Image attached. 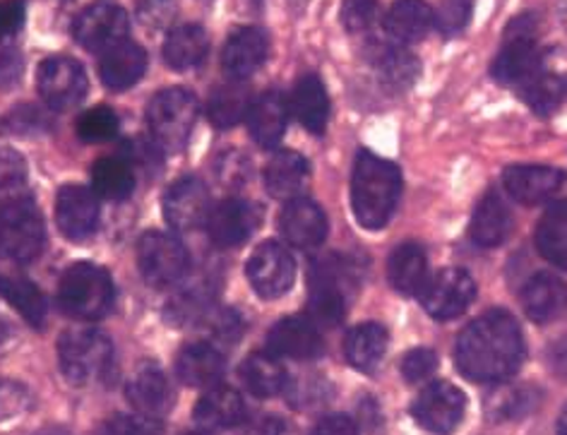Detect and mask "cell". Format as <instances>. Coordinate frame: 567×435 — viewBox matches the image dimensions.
I'll return each instance as SVG.
<instances>
[{
    "mask_svg": "<svg viewBox=\"0 0 567 435\" xmlns=\"http://www.w3.org/2000/svg\"><path fill=\"white\" fill-rule=\"evenodd\" d=\"M536 246L542 256L567 270V200L556 203L536 229Z\"/></svg>",
    "mask_w": 567,
    "mask_h": 435,
    "instance_id": "74e56055",
    "label": "cell"
},
{
    "mask_svg": "<svg viewBox=\"0 0 567 435\" xmlns=\"http://www.w3.org/2000/svg\"><path fill=\"white\" fill-rule=\"evenodd\" d=\"M0 297H3L16 311L30 322L32 328H41L47 320V301L32 282L27 279L0 277Z\"/></svg>",
    "mask_w": 567,
    "mask_h": 435,
    "instance_id": "f35d334b",
    "label": "cell"
},
{
    "mask_svg": "<svg viewBox=\"0 0 567 435\" xmlns=\"http://www.w3.org/2000/svg\"><path fill=\"white\" fill-rule=\"evenodd\" d=\"M207 51L209 39L200 24L174 27L164 41V61L174 70H188L200 65Z\"/></svg>",
    "mask_w": 567,
    "mask_h": 435,
    "instance_id": "836d02e7",
    "label": "cell"
},
{
    "mask_svg": "<svg viewBox=\"0 0 567 435\" xmlns=\"http://www.w3.org/2000/svg\"><path fill=\"white\" fill-rule=\"evenodd\" d=\"M466 410L464 392L450 383H433L416 397L411 414L425 431L447 435L460 426Z\"/></svg>",
    "mask_w": 567,
    "mask_h": 435,
    "instance_id": "5bb4252c",
    "label": "cell"
},
{
    "mask_svg": "<svg viewBox=\"0 0 567 435\" xmlns=\"http://www.w3.org/2000/svg\"><path fill=\"white\" fill-rule=\"evenodd\" d=\"M209 332L224 342H236L244 334V320L236 311H217L207 315Z\"/></svg>",
    "mask_w": 567,
    "mask_h": 435,
    "instance_id": "f907efd6",
    "label": "cell"
},
{
    "mask_svg": "<svg viewBox=\"0 0 567 435\" xmlns=\"http://www.w3.org/2000/svg\"><path fill=\"white\" fill-rule=\"evenodd\" d=\"M289 108L293 111V116L299 118V123L308 133L322 135L324 128H328V118H330V96H328V90H324L322 80L316 75H306L296 82Z\"/></svg>",
    "mask_w": 567,
    "mask_h": 435,
    "instance_id": "83f0119b",
    "label": "cell"
},
{
    "mask_svg": "<svg viewBox=\"0 0 567 435\" xmlns=\"http://www.w3.org/2000/svg\"><path fill=\"white\" fill-rule=\"evenodd\" d=\"M522 305L534 322L556 320L567 308V287L548 272L536 275L522 291Z\"/></svg>",
    "mask_w": 567,
    "mask_h": 435,
    "instance_id": "f546056e",
    "label": "cell"
},
{
    "mask_svg": "<svg viewBox=\"0 0 567 435\" xmlns=\"http://www.w3.org/2000/svg\"><path fill=\"white\" fill-rule=\"evenodd\" d=\"M147 70V53L135 41H121V44L111 46L102 53L99 61V75L102 82L113 92L131 90L137 84Z\"/></svg>",
    "mask_w": 567,
    "mask_h": 435,
    "instance_id": "cb8c5ba5",
    "label": "cell"
},
{
    "mask_svg": "<svg viewBox=\"0 0 567 435\" xmlns=\"http://www.w3.org/2000/svg\"><path fill=\"white\" fill-rule=\"evenodd\" d=\"M240 435H289V426L277 416H262L250 421Z\"/></svg>",
    "mask_w": 567,
    "mask_h": 435,
    "instance_id": "11a10c76",
    "label": "cell"
},
{
    "mask_svg": "<svg viewBox=\"0 0 567 435\" xmlns=\"http://www.w3.org/2000/svg\"><path fill=\"white\" fill-rule=\"evenodd\" d=\"M419 299L435 320H452L462 315L476 299V284L472 275L460 268H445L429 277Z\"/></svg>",
    "mask_w": 567,
    "mask_h": 435,
    "instance_id": "30bf717a",
    "label": "cell"
},
{
    "mask_svg": "<svg viewBox=\"0 0 567 435\" xmlns=\"http://www.w3.org/2000/svg\"><path fill=\"white\" fill-rule=\"evenodd\" d=\"M388 352V332L378 322H363V325L353 328L344 340V354L347 361L357 371L373 373Z\"/></svg>",
    "mask_w": 567,
    "mask_h": 435,
    "instance_id": "1f68e13d",
    "label": "cell"
},
{
    "mask_svg": "<svg viewBox=\"0 0 567 435\" xmlns=\"http://www.w3.org/2000/svg\"><path fill=\"white\" fill-rule=\"evenodd\" d=\"M269 354L277 359L310 361L322 354V336L313 320L306 318H284L267 334Z\"/></svg>",
    "mask_w": 567,
    "mask_h": 435,
    "instance_id": "ac0fdd59",
    "label": "cell"
},
{
    "mask_svg": "<svg viewBox=\"0 0 567 435\" xmlns=\"http://www.w3.org/2000/svg\"><path fill=\"white\" fill-rule=\"evenodd\" d=\"M402 193V174L392 162L373 152H359L351 176L353 217L363 229H382L390 221Z\"/></svg>",
    "mask_w": 567,
    "mask_h": 435,
    "instance_id": "7a4b0ae2",
    "label": "cell"
},
{
    "mask_svg": "<svg viewBox=\"0 0 567 435\" xmlns=\"http://www.w3.org/2000/svg\"><path fill=\"white\" fill-rule=\"evenodd\" d=\"M47 244V227L32 200H12L0 207V258L32 262Z\"/></svg>",
    "mask_w": 567,
    "mask_h": 435,
    "instance_id": "52a82bcc",
    "label": "cell"
},
{
    "mask_svg": "<svg viewBox=\"0 0 567 435\" xmlns=\"http://www.w3.org/2000/svg\"><path fill=\"white\" fill-rule=\"evenodd\" d=\"M24 24V0H0V37H18Z\"/></svg>",
    "mask_w": 567,
    "mask_h": 435,
    "instance_id": "f5cc1de1",
    "label": "cell"
},
{
    "mask_svg": "<svg viewBox=\"0 0 567 435\" xmlns=\"http://www.w3.org/2000/svg\"><path fill=\"white\" fill-rule=\"evenodd\" d=\"M252 102L255 100L250 96L246 84H240V82L221 84V87L217 92H212V96H209V106H207L209 121L215 128L229 131L240 121L248 118Z\"/></svg>",
    "mask_w": 567,
    "mask_h": 435,
    "instance_id": "8d00e7d4",
    "label": "cell"
},
{
    "mask_svg": "<svg viewBox=\"0 0 567 435\" xmlns=\"http://www.w3.org/2000/svg\"><path fill=\"white\" fill-rule=\"evenodd\" d=\"M240 381H244L250 395L260 400L277 397L279 392H284L289 385L287 371H284V366L275 354L248 356L244 361V366H240Z\"/></svg>",
    "mask_w": 567,
    "mask_h": 435,
    "instance_id": "e575fe53",
    "label": "cell"
},
{
    "mask_svg": "<svg viewBox=\"0 0 567 435\" xmlns=\"http://www.w3.org/2000/svg\"><path fill=\"white\" fill-rule=\"evenodd\" d=\"M269 41L258 27H238L229 34L221 51V68L231 82H244L258 73L267 61Z\"/></svg>",
    "mask_w": 567,
    "mask_h": 435,
    "instance_id": "e0dca14e",
    "label": "cell"
},
{
    "mask_svg": "<svg viewBox=\"0 0 567 435\" xmlns=\"http://www.w3.org/2000/svg\"><path fill=\"white\" fill-rule=\"evenodd\" d=\"M92 188L99 198L123 203L135 190L133 166L121 157H102L92 166Z\"/></svg>",
    "mask_w": 567,
    "mask_h": 435,
    "instance_id": "d590c367",
    "label": "cell"
},
{
    "mask_svg": "<svg viewBox=\"0 0 567 435\" xmlns=\"http://www.w3.org/2000/svg\"><path fill=\"white\" fill-rule=\"evenodd\" d=\"M308 313L316 325L334 328L347 315L349 268L339 256H324L308 272Z\"/></svg>",
    "mask_w": 567,
    "mask_h": 435,
    "instance_id": "8992f818",
    "label": "cell"
},
{
    "mask_svg": "<svg viewBox=\"0 0 567 435\" xmlns=\"http://www.w3.org/2000/svg\"><path fill=\"white\" fill-rule=\"evenodd\" d=\"M375 68L382 82L392 90H409L419 77V61L402 46H380Z\"/></svg>",
    "mask_w": 567,
    "mask_h": 435,
    "instance_id": "ab89813d",
    "label": "cell"
},
{
    "mask_svg": "<svg viewBox=\"0 0 567 435\" xmlns=\"http://www.w3.org/2000/svg\"><path fill=\"white\" fill-rule=\"evenodd\" d=\"M24 70L22 51L16 37H0V90H8L18 84Z\"/></svg>",
    "mask_w": 567,
    "mask_h": 435,
    "instance_id": "bcb514c9",
    "label": "cell"
},
{
    "mask_svg": "<svg viewBox=\"0 0 567 435\" xmlns=\"http://www.w3.org/2000/svg\"><path fill=\"white\" fill-rule=\"evenodd\" d=\"M193 418L207 431L234 428L246 421V402L240 392L226 385L209 387L205 395L197 400Z\"/></svg>",
    "mask_w": 567,
    "mask_h": 435,
    "instance_id": "d4e9b609",
    "label": "cell"
},
{
    "mask_svg": "<svg viewBox=\"0 0 567 435\" xmlns=\"http://www.w3.org/2000/svg\"><path fill=\"white\" fill-rule=\"evenodd\" d=\"M437 32L452 37L462 32L472 18V0H441V6L433 10Z\"/></svg>",
    "mask_w": 567,
    "mask_h": 435,
    "instance_id": "ee69618b",
    "label": "cell"
},
{
    "mask_svg": "<svg viewBox=\"0 0 567 435\" xmlns=\"http://www.w3.org/2000/svg\"><path fill=\"white\" fill-rule=\"evenodd\" d=\"M176 12V0H140L137 15L152 30H162L172 22Z\"/></svg>",
    "mask_w": 567,
    "mask_h": 435,
    "instance_id": "681fc988",
    "label": "cell"
},
{
    "mask_svg": "<svg viewBox=\"0 0 567 435\" xmlns=\"http://www.w3.org/2000/svg\"><path fill=\"white\" fill-rule=\"evenodd\" d=\"M313 435H359V426L353 424L349 416L334 414V416H324L316 426Z\"/></svg>",
    "mask_w": 567,
    "mask_h": 435,
    "instance_id": "db71d44e",
    "label": "cell"
},
{
    "mask_svg": "<svg viewBox=\"0 0 567 435\" xmlns=\"http://www.w3.org/2000/svg\"><path fill=\"white\" fill-rule=\"evenodd\" d=\"M131 20L121 6L96 3L84 8L73 22V37L87 51L104 53L127 39Z\"/></svg>",
    "mask_w": 567,
    "mask_h": 435,
    "instance_id": "7c38bea8",
    "label": "cell"
},
{
    "mask_svg": "<svg viewBox=\"0 0 567 435\" xmlns=\"http://www.w3.org/2000/svg\"><path fill=\"white\" fill-rule=\"evenodd\" d=\"M378 20V0H344L342 24L347 32L361 34L368 32Z\"/></svg>",
    "mask_w": 567,
    "mask_h": 435,
    "instance_id": "f6af8a7d",
    "label": "cell"
},
{
    "mask_svg": "<svg viewBox=\"0 0 567 435\" xmlns=\"http://www.w3.org/2000/svg\"><path fill=\"white\" fill-rule=\"evenodd\" d=\"M186 435H212V433H207V431H193V433H186Z\"/></svg>",
    "mask_w": 567,
    "mask_h": 435,
    "instance_id": "91938a15",
    "label": "cell"
},
{
    "mask_svg": "<svg viewBox=\"0 0 567 435\" xmlns=\"http://www.w3.org/2000/svg\"><path fill=\"white\" fill-rule=\"evenodd\" d=\"M87 75L84 68L68 55H51L39 65L37 87L41 100L53 111H68L78 106L87 94Z\"/></svg>",
    "mask_w": 567,
    "mask_h": 435,
    "instance_id": "9c48e42d",
    "label": "cell"
},
{
    "mask_svg": "<svg viewBox=\"0 0 567 435\" xmlns=\"http://www.w3.org/2000/svg\"><path fill=\"white\" fill-rule=\"evenodd\" d=\"M224 371L226 361L221 352L207 342L186 344L178 352L176 373L181 377V383H186L188 387H215L219 385Z\"/></svg>",
    "mask_w": 567,
    "mask_h": 435,
    "instance_id": "4316f807",
    "label": "cell"
},
{
    "mask_svg": "<svg viewBox=\"0 0 567 435\" xmlns=\"http://www.w3.org/2000/svg\"><path fill=\"white\" fill-rule=\"evenodd\" d=\"M27 176L24 159L18 152L12 149H0V188H10L22 184Z\"/></svg>",
    "mask_w": 567,
    "mask_h": 435,
    "instance_id": "816d5d0a",
    "label": "cell"
},
{
    "mask_svg": "<svg viewBox=\"0 0 567 435\" xmlns=\"http://www.w3.org/2000/svg\"><path fill=\"white\" fill-rule=\"evenodd\" d=\"M558 435H567V406L560 414V421H558Z\"/></svg>",
    "mask_w": 567,
    "mask_h": 435,
    "instance_id": "9f6ffc18",
    "label": "cell"
},
{
    "mask_svg": "<svg viewBox=\"0 0 567 435\" xmlns=\"http://www.w3.org/2000/svg\"><path fill=\"white\" fill-rule=\"evenodd\" d=\"M59 366L73 385H94L113 369V344L99 330H70L59 340Z\"/></svg>",
    "mask_w": 567,
    "mask_h": 435,
    "instance_id": "277c9868",
    "label": "cell"
},
{
    "mask_svg": "<svg viewBox=\"0 0 567 435\" xmlns=\"http://www.w3.org/2000/svg\"><path fill=\"white\" fill-rule=\"evenodd\" d=\"M536 406V392L529 387H507L495 392L488 410L491 416L501 418V421H513V418H522L527 416L529 412H534Z\"/></svg>",
    "mask_w": 567,
    "mask_h": 435,
    "instance_id": "7bdbcfd3",
    "label": "cell"
},
{
    "mask_svg": "<svg viewBox=\"0 0 567 435\" xmlns=\"http://www.w3.org/2000/svg\"><path fill=\"white\" fill-rule=\"evenodd\" d=\"M544 53L536 46L534 39L507 41L498 59L491 65V75L501 84H529L542 75Z\"/></svg>",
    "mask_w": 567,
    "mask_h": 435,
    "instance_id": "603a6c76",
    "label": "cell"
},
{
    "mask_svg": "<svg viewBox=\"0 0 567 435\" xmlns=\"http://www.w3.org/2000/svg\"><path fill=\"white\" fill-rule=\"evenodd\" d=\"M99 195L84 186H63L55 195V221L70 241H84L99 229Z\"/></svg>",
    "mask_w": 567,
    "mask_h": 435,
    "instance_id": "2e32d148",
    "label": "cell"
},
{
    "mask_svg": "<svg viewBox=\"0 0 567 435\" xmlns=\"http://www.w3.org/2000/svg\"><path fill=\"white\" fill-rule=\"evenodd\" d=\"M197 121V100L195 94L172 87L157 96H152L147 106V125L152 143L162 152H178L186 147L188 137Z\"/></svg>",
    "mask_w": 567,
    "mask_h": 435,
    "instance_id": "5b68a950",
    "label": "cell"
},
{
    "mask_svg": "<svg viewBox=\"0 0 567 435\" xmlns=\"http://www.w3.org/2000/svg\"><path fill=\"white\" fill-rule=\"evenodd\" d=\"M289 102L287 96L277 90H269L260 94L258 100L252 102L250 114H248V131L250 137L265 149H272L281 143L284 133H287L289 123Z\"/></svg>",
    "mask_w": 567,
    "mask_h": 435,
    "instance_id": "7402d4cb",
    "label": "cell"
},
{
    "mask_svg": "<svg viewBox=\"0 0 567 435\" xmlns=\"http://www.w3.org/2000/svg\"><path fill=\"white\" fill-rule=\"evenodd\" d=\"M279 229L281 236L287 238V244H291L293 248L313 250L328 238V219H324L320 205H316L313 200L296 198L284 205Z\"/></svg>",
    "mask_w": 567,
    "mask_h": 435,
    "instance_id": "d6986e66",
    "label": "cell"
},
{
    "mask_svg": "<svg viewBox=\"0 0 567 435\" xmlns=\"http://www.w3.org/2000/svg\"><path fill=\"white\" fill-rule=\"evenodd\" d=\"M8 332H10V328H8V322H6L3 318H0V342H3V340H6V336H8Z\"/></svg>",
    "mask_w": 567,
    "mask_h": 435,
    "instance_id": "6f0895ef",
    "label": "cell"
},
{
    "mask_svg": "<svg viewBox=\"0 0 567 435\" xmlns=\"http://www.w3.org/2000/svg\"><path fill=\"white\" fill-rule=\"evenodd\" d=\"M248 282L262 299H279L293 287L296 262L287 246L277 241H265L252 250L246 265Z\"/></svg>",
    "mask_w": 567,
    "mask_h": 435,
    "instance_id": "8fae6325",
    "label": "cell"
},
{
    "mask_svg": "<svg viewBox=\"0 0 567 435\" xmlns=\"http://www.w3.org/2000/svg\"><path fill=\"white\" fill-rule=\"evenodd\" d=\"M262 221V209L244 198H226L212 207L207 219V231L217 248H238L258 231Z\"/></svg>",
    "mask_w": 567,
    "mask_h": 435,
    "instance_id": "4fadbf2b",
    "label": "cell"
},
{
    "mask_svg": "<svg viewBox=\"0 0 567 435\" xmlns=\"http://www.w3.org/2000/svg\"><path fill=\"white\" fill-rule=\"evenodd\" d=\"M125 395L137 414L150 418L164 416L172 410L174 400L172 385H168L164 371L159 366H154V363H142L133 373L131 383H127Z\"/></svg>",
    "mask_w": 567,
    "mask_h": 435,
    "instance_id": "44dd1931",
    "label": "cell"
},
{
    "mask_svg": "<svg viewBox=\"0 0 567 435\" xmlns=\"http://www.w3.org/2000/svg\"><path fill=\"white\" fill-rule=\"evenodd\" d=\"M437 369V356L431 349H411L402 359V375L406 383H421L431 377Z\"/></svg>",
    "mask_w": 567,
    "mask_h": 435,
    "instance_id": "c3c4849f",
    "label": "cell"
},
{
    "mask_svg": "<svg viewBox=\"0 0 567 435\" xmlns=\"http://www.w3.org/2000/svg\"><path fill=\"white\" fill-rule=\"evenodd\" d=\"M212 213L209 190L200 178H181L164 195V219L178 234L207 227Z\"/></svg>",
    "mask_w": 567,
    "mask_h": 435,
    "instance_id": "9a60e30c",
    "label": "cell"
},
{
    "mask_svg": "<svg viewBox=\"0 0 567 435\" xmlns=\"http://www.w3.org/2000/svg\"><path fill=\"white\" fill-rule=\"evenodd\" d=\"M524 340L519 325L505 311H491L464 328L455 361L464 377L474 383H503L522 366Z\"/></svg>",
    "mask_w": 567,
    "mask_h": 435,
    "instance_id": "6da1fadb",
    "label": "cell"
},
{
    "mask_svg": "<svg viewBox=\"0 0 567 435\" xmlns=\"http://www.w3.org/2000/svg\"><path fill=\"white\" fill-rule=\"evenodd\" d=\"M433 8L425 0H394L385 18V32L396 44H416L433 30Z\"/></svg>",
    "mask_w": 567,
    "mask_h": 435,
    "instance_id": "f1b7e54d",
    "label": "cell"
},
{
    "mask_svg": "<svg viewBox=\"0 0 567 435\" xmlns=\"http://www.w3.org/2000/svg\"><path fill=\"white\" fill-rule=\"evenodd\" d=\"M567 96V77L563 75H538L529 84H524L522 100L538 116H548L556 111Z\"/></svg>",
    "mask_w": 567,
    "mask_h": 435,
    "instance_id": "60d3db41",
    "label": "cell"
},
{
    "mask_svg": "<svg viewBox=\"0 0 567 435\" xmlns=\"http://www.w3.org/2000/svg\"><path fill=\"white\" fill-rule=\"evenodd\" d=\"M106 435H162V424L142 414H121L109 421Z\"/></svg>",
    "mask_w": 567,
    "mask_h": 435,
    "instance_id": "7dc6e473",
    "label": "cell"
},
{
    "mask_svg": "<svg viewBox=\"0 0 567 435\" xmlns=\"http://www.w3.org/2000/svg\"><path fill=\"white\" fill-rule=\"evenodd\" d=\"M388 275L396 291L404 297H419L423 284L429 282V260H425L423 248L416 244H402L390 256Z\"/></svg>",
    "mask_w": 567,
    "mask_h": 435,
    "instance_id": "d6a6232c",
    "label": "cell"
},
{
    "mask_svg": "<svg viewBox=\"0 0 567 435\" xmlns=\"http://www.w3.org/2000/svg\"><path fill=\"white\" fill-rule=\"evenodd\" d=\"M513 231V215L498 193H488L481 198L472 219V238L481 248H495L505 244Z\"/></svg>",
    "mask_w": 567,
    "mask_h": 435,
    "instance_id": "4dcf8cb0",
    "label": "cell"
},
{
    "mask_svg": "<svg viewBox=\"0 0 567 435\" xmlns=\"http://www.w3.org/2000/svg\"><path fill=\"white\" fill-rule=\"evenodd\" d=\"M137 268L154 289L178 284L190 270V256L174 234L147 231L137 241Z\"/></svg>",
    "mask_w": 567,
    "mask_h": 435,
    "instance_id": "ba28073f",
    "label": "cell"
},
{
    "mask_svg": "<svg viewBox=\"0 0 567 435\" xmlns=\"http://www.w3.org/2000/svg\"><path fill=\"white\" fill-rule=\"evenodd\" d=\"M39 435H68L65 431H44V433H39Z\"/></svg>",
    "mask_w": 567,
    "mask_h": 435,
    "instance_id": "680465c9",
    "label": "cell"
},
{
    "mask_svg": "<svg viewBox=\"0 0 567 435\" xmlns=\"http://www.w3.org/2000/svg\"><path fill=\"white\" fill-rule=\"evenodd\" d=\"M503 184L513 200L538 205L563 188L565 174L556 166H509L503 174Z\"/></svg>",
    "mask_w": 567,
    "mask_h": 435,
    "instance_id": "ffe728a7",
    "label": "cell"
},
{
    "mask_svg": "<svg viewBox=\"0 0 567 435\" xmlns=\"http://www.w3.org/2000/svg\"><path fill=\"white\" fill-rule=\"evenodd\" d=\"M113 279L92 262H75L63 272L59 282V305L70 318L99 320L113 305Z\"/></svg>",
    "mask_w": 567,
    "mask_h": 435,
    "instance_id": "3957f363",
    "label": "cell"
},
{
    "mask_svg": "<svg viewBox=\"0 0 567 435\" xmlns=\"http://www.w3.org/2000/svg\"><path fill=\"white\" fill-rule=\"evenodd\" d=\"M118 131H121V118H118L116 111L109 108V106L87 108L78 118V135L87 145L106 143V139L116 137Z\"/></svg>",
    "mask_w": 567,
    "mask_h": 435,
    "instance_id": "b9f144b4",
    "label": "cell"
},
{
    "mask_svg": "<svg viewBox=\"0 0 567 435\" xmlns=\"http://www.w3.org/2000/svg\"><path fill=\"white\" fill-rule=\"evenodd\" d=\"M310 178L308 159L299 152L281 149L265 166V188L277 200H296L301 198Z\"/></svg>",
    "mask_w": 567,
    "mask_h": 435,
    "instance_id": "484cf974",
    "label": "cell"
}]
</instances>
